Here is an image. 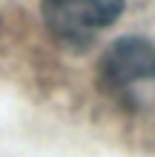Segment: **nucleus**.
Returning <instances> with one entry per match:
<instances>
[{
	"label": "nucleus",
	"instance_id": "1",
	"mask_svg": "<svg viewBox=\"0 0 155 157\" xmlns=\"http://www.w3.org/2000/svg\"><path fill=\"white\" fill-rule=\"evenodd\" d=\"M104 94L126 106H141L155 94V46L141 37L112 43L98 66Z\"/></svg>",
	"mask_w": 155,
	"mask_h": 157
},
{
	"label": "nucleus",
	"instance_id": "2",
	"mask_svg": "<svg viewBox=\"0 0 155 157\" xmlns=\"http://www.w3.org/2000/svg\"><path fill=\"white\" fill-rule=\"evenodd\" d=\"M124 0H43V20L63 46H84L112 26Z\"/></svg>",
	"mask_w": 155,
	"mask_h": 157
}]
</instances>
